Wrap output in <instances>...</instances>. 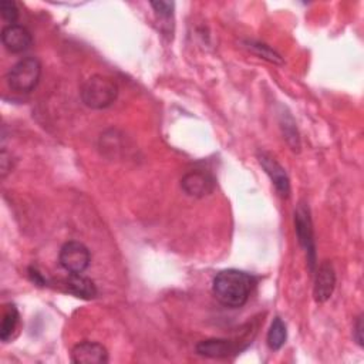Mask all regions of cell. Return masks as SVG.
<instances>
[{
    "mask_svg": "<svg viewBox=\"0 0 364 364\" xmlns=\"http://www.w3.org/2000/svg\"><path fill=\"white\" fill-rule=\"evenodd\" d=\"M253 286L255 279L249 273L237 269H226L215 276L212 291L222 306L237 309L246 304Z\"/></svg>",
    "mask_w": 364,
    "mask_h": 364,
    "instance_id": "obj_1",
    "label": "cell"
},
{
    "mask_svg": "<svg viewBox=\"0 0 364 364\" xmlns=\"http://www.w3.org/2000/svg\"><path fill=\"white\" fill-rule=\"evenodd\" d=\"M80 95L87 107L92 109H104L115 102L118 97V85L111 77L94 74L82 82Z\"/></svg>",
    "mask_w": 364,
    "mask_h": 364,
    "instance_id": "obj_2",
    "label": "cell"
},
{
    "mask_svg": "<svg viewBox=\"0 0 364 364\" xmlns=\"http://www.w3.org/2000/svg\"><path fill=\"white\" fill-rule=\"evenodd\" d=\"M41 63L36 57H24L18 60L6 74V82L10 90L27 94L40 82Z\"/></svg>",
    "mask_w": 364,
    "mask_h": 364,
    "instance_id": "obj_3",
    "label": "cell"
},
{
    "mask_svg": "<svg viewBox=\"0 0 364 364\" xmlns=\"http://www.w3.org/2000/svg\"><path fill=\"white\" fill-rule=\"evenodd\" d=\"M58 262L70 274H80L88 269L91 263V253L84 243L70 240L61 246Z\"/></svg>",
    "mask_w": 364,
    "mask_h": 364,
    "instance_id": "obj_4",
    "label": "cell"
},
{
    "mask_svg": "<svg viewBox=\"0 0 364 364\" xmlns=\"http://www.w3.org/2000/svg\"><path fill=\"white\" fill-rule=\"evenodd\" d=\"M294 225H296V235H297L299 243L306 252L310 270H313L316 266V242H314V233H313L309 206H306L304 203H299L294 212Z\"/></svg>",
    "mask_w": 364,
    "mask_h": 364,
    "instance_id": "obj_5",
    "label": "cell"
},
{
    "mask_svg": "<svg viewBox=\"0 0 364 364\" xmlns=\"http://www.w3.org/2000/svg\"><path fill=\"white\" fill-rule=\"evenodd\" d=\"M182 191L192 198H205L215 189V178L203 171H189L181 179Z\"/></svg>",
    "mask_w": 364,
    "mask_h": 364,
    "instance_id": "obj_6",
    "label": "cell"
},
{
    "mask_svg": "<svg viewBox=\"0 0 364 364\" xmlns=\"http://www.w3.org/2000/svg\"><path fill=\"white\" fill-rule=\"evenodd\" d=\"M257 159H259L260 166L264 169V172L272 179L277 193L282 198H289V195H290V179H289L284 168L276 161L274 156H272L270 154H267L264 151L257 154Z\"/></svg>",
    "mask_w": 364,
    "mask_h": 364,
    "instance_id": "obj_7",
    "label": "cell"
},
{
    "mask_svg": "<svg viewBox=\"0 0 364 364\" xmlns=\"http://www.w3.org/2000/svg\"><path fill=\"white\" fill-rule=\"evenodd\" d=\"M1 43L7 51L18 54L31 47L33 36L30 30L21 24H7L1 30Z\"/></svg>",
    "mask_w": 364,
    "mask_h": 364,
    "instance_id": "obj_8",
    "label": "cell"
},
{
    "mask_svg": "<svg viewBox=\"0 0 364 364\" xmlns=\"http://www.w3.org/2000/svg\"><path fill=\"white\" fill-rule=\"evenodd\" d=\"M71 360L75 364H105L108 351L97 341H81L73 347Z\"/></svg>",
    "mask_w": 364,
    "mask_h": 364,
    "instance_id": "obj_9",
    "label": "cell"
},
{
    "mask_svg": "<svg viewBox=\"0 0 364 364\" xmlns=\"http://www.w3.org/2000/svg\"><path fill=\"white\" fill-rule=\"evenodd\" d=\"M196 353L208 358H222L232 354H237L242 348L239 343L229 338H208L196 344Z\"/></svg>",
    "mask_w": 364,
    "mask_h": 364,
    "instance_id": "obj_10",
    "label": "cell"
},
{
    "mask_svg": "<svg viewBox=\"0 0 364 364\" xmlns=\"http://www.w3.org/2000/svg\"><path fill=\"white\" fill-rule=\"evenodd\" d=\"M334 287H336V272L333 269V264L326 260L318 266L314 277L313 294L316 301L318 303L327 301L331 297Z\"/></svg>",
    "mask_w": 364,
    "mask_h": 364,
    "instance_id": "obj_11",
    "label": "cell"
},
{
    "mask_svg": "<svg viewBox=\"0 0 364 364\" xmlns=\"http://www.w3.org/2000/svg\"><path fill=\"white\" fill-rule=\"evenodd\" d=\"M64 287L65 290L78 297V299H84V300H91L94 297H97V286L94 284V282L85 276L80 274H70L65 280H64Z\"/></svg>",
    "mask_w": 364,
    "mask_h": 364,
    "instance_id": "obj_12",
    "label": "cell"
},
{
    "mask_svg": "<svg viewBox=\"0 0 364 364\" xmlns=\"http://www.w3.org/2000/svg\"><path fill=\"white\" fill-rule=\"evenodd\" d=\"M18 323H20V314L17 307L14 304H7L4 307L3 318L0 324V340L4 343L9 341L14 336L18 327Z\"/></svg>",
    "mask_w": 364,
    "mask_h": 364,
    "instance_id": "obj_13",
    "label": "cell"
},
{
    "mask_svg": "<svg viewBox=\"0 0 364 364\" xmlns=\"http://www.w3.org/2000/svg\"><path fill=\"white\" fill-rule=\"evenodd\" d=\"M286 338H287V328H286L284 321L280 317H274L269 327L267 337H266L269 348L273 351L280 350L283 347V344L286 343Z\"/></svg>",
    "mask_w": 364,
    "mask_h": 364,
    "instance_id": "obj_14",
    "label": "cell"
},
{
    "mask_svg": "<svg viewBox=\"0 0 364 364\" xmlns=\"http://www.w3.org/2000/svg\"><path fill=\"white\" fill-rule=\"evenodd\" d=\"M245 44H246L245 47L249 51H252L253 54L259 55L260 58H264V60H267L269 63H273V64H283L282 57L274 50H272L269 46H266L263 43H259V41H253V40L246 41Z\"/></svg>",
    "mask_w": 364,
    "mask_h": 364,
    "instance_id": "obj_15",
    "label": "cell"
},
{
    "mask_svg": "<svg viewBox=\"0 0 364 364\" xmlns=\"http://www.w3.org/2000/svg\"><path fill=\"white\" fill-rule=\"evenodd\" d=\"M280 127H282L284 138H286L287 144L291 146V149L299 151V148H300L299 135H297V129H296V125H294V121L291 119V117H289L287 119L284 118V121H282Z\"/></svg>",
    "mask_w": 364,
    "mask_h": 364,
    "instance_id": "obj_16",
    "label": "cell"
},
{
    "mask_svg": "<svg viewBox=\"0 0 364 364\" xmlns=\"http://www.w3.org/2000/svg\"><path fill=\"white\" fill-rule=\"evenodd\" d=\"M0 13H1V17L9 24H16V20L18 18V7H17L16 1H13V0H3L0 3Z\"/></svg>",
    "mask_w": 364,
    "mask_h": 364,
    "instance_id": "obj_17",
    "label": "cell"
},
{
    "mask_svg": "<svg viewBox=\"0 0 364 364\" xmlns=\"http://www.w3.org/2000/svg\"><path fill=\"white\" fill-rule=\"evenodd\" d=\"M151 7L154 9V11L156 13V16L159 18H164V20H169L173 14V7L175 4L172 1H151Z\"/></svg>",
    "mask_w": 364,
    "mask_h": 364,
    "instance_id": "obj_18",
    "label": "cell"
},
{
    "mask_svg": "<svg viewBox=\"0 0 364 364\" xmlns=\"http://www.w3.org/2000/svg\"><path fill=\"white\" fill-rule=\"evenodd\" d=\"M354 340L355 343L363 347V316H358L357 320H355V324H354Z\"/></svg>",
    "mask_w": 364,
    "mask_h": 364,
    "instance_id": "obj_19",
    "label": "cell"
},
{
    "mask_svg": "<svg viewBox=\"0 0 364 364\" xmlns=\"http://www.w3.org/2000/svg\"><path fill=\"white\" fill-rule=\"evenodd\" d=\"M28 274H30V277H31V280L33 282H36V283H38V284H46V280H44V277L41 276V273H38L36 269H33V267H30L28 269Z\"/></svg>",
    "mask_w": 364,
    "mask_h": 364,
    "instance_id": "obj_20",
    "label": "cell"
}]
</instances>
